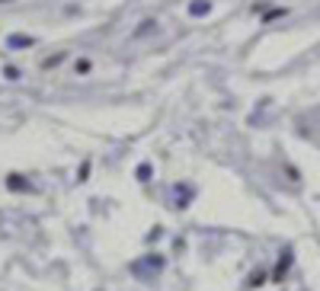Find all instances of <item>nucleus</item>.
Wrapping results in <instances>:
<instances>
[{"instance_id": "obj_3", "label": "nucleus", "mask_w": 320, "mask_h": 291, "mask_svg": "<svg viewBox=\"0 0 320 291\" xmlns=\"http://www.w3.org/2000/svg\"><path fill=\"white\" fill-rule=\"evenodd\" d=\"M211 10V0H192L189 4V16H205Z\"/></svg>"}, {"instance_id": "obj_9", "label": "nucleus", "mask_w": 320, "mask_h": 291, "mask_svg": "<svg viewBox=\"0 0 320 291\" xmlns=\"http://www.w3.org/2000/svg\"><path fill=\"white\" fill-rule=\"evenodd\" d=\"M279 16H285V10H269V13H266V20H279Z\"/></svg>"}, {"instance_id": "obj_10", "label": "nucleus", "mask_w": 320, "mask_h": 291, "mask_svg": "<svg viewBox=\"0 0 320 291\" xmlns=\"http://www.w3.org/2000/svg\"><path fill=\"white\" fill-rule=\"evenodd\" d=\"M0 4H7V0H0Z\"/></svg>"}, {"instance_id": "obj_6", "label": "nucleus", "mask_w": 320, "mask_h": 291, "mask_svg": "<svg viewBox=\"0 0 320 291\" xmlns=\"http://www.w3.org/2000/svg\"><path fill=\"white\" fill-rule=\"evenodd\" d=\"M4 77H7V80H20V70H16L13 64H7L4 67Z\"/></svg>"}, {"instance_id": "obj_4", "label": "nucleus", "mask_w": 320, "mask_h": 291, "mask_svg": "<svg viewBox=\"0 0 320 291\" xmlns=\"http://www.w3.org/2000/svg\"><path fill=\"white\" fill-rule=\"evenodd\" d=\"M288 266H291V253H282V259H279V266H275V278L282 281V275L288 272Z\"/></svg>"}, {"instance_id": "obj_7", "label": "nucleus", "mask_w": 320, "mask_h": 291, "mask_svg": "<svg viewBox=\"0 0 320 291\" xmlns=\"http://www.w3.org/2000/svg\"><path fill=\"white\" fill-rule=\"evenodd\" d=\"M154 26H157V23H151V20H144V23H141V29H138L135 35H144V32H151V29H154Z\"/></svg>"}, {"instance_id": "obj_2", "label": "nucleus", "mask_w": 320, "mask_h": 291, "mask_svg": "<svg viewBox=\"0 0 320 291\" xmlns=\"http://www.w3.org/2000/svg\"><path fill=\"white\" fill-rule=\"evenodd\" d=\"M32 42H36L32 35H23V32H16V35H10V39H7V45H10V48H29Z\"/></svg>"}, {"instance_id": "obj_8", "label": "nucleus", "mask_w": 320, "mask_h": 291, "mask_svg": "<svg viewBox=\"0 0 320 291\" xmlns=\"http://www.w3.org/2000/svg\"><path fill=\"white\" fill-rule=\"evenodd\" d=\"M148 176H151V166L141 163V166H138V179H148Z\"/></svg>"}, {"instance_id": "obj_5", "label": "nucleus", "mask_w": 320, "mask_h": 291, "mask_svg": "<svg viewBox=\"0 0 320 291\" xmlns=\"http://www.w3.org/2000/svg\"><path fill=\"white\" fill-rule=\"evenodd\" d=\"M7 186H10L13 192H23V189H29V182H26V179H23V176H16V173H13V176H10V179H7Z\"/></svg>"}, {"instance_id": "obj_1", "label": "nucleus", "mask_w": 320, "mask_h": 291, "mask_svg": "<svg viewBox=\"0 0 320 291\" xmlns=\"http://www.w3.org/2000/svg\"><path fill=\"white\" fill-rule=\"evenodd\" d=\"M128 269H132V275H138V278H154V275H157V272L163 269V256H157V253H154V256L135 259Z\"/></svg>"}]
</instances>
